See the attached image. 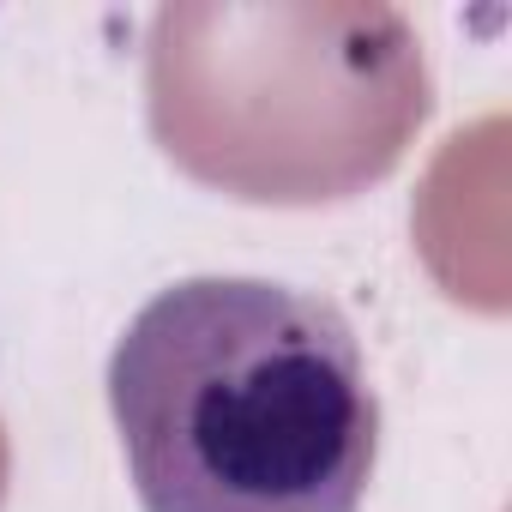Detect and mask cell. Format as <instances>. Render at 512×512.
Masks as SVG:
<instances>
[{"label":"cell","instance_id":"6da1fadb","mask_svg":"<svg viewBox=\"0 0 512 512\" xmlns=\"http://www.w3.org/2000/svg\"><path fill=\"white\" fill-rule=\"evenodd\" d=\"M109 416L139 512H362L380 392L320 290L181 278L109 356Z\"/></svg>","mask_w":512,"mask_h":512}]
</instances>
